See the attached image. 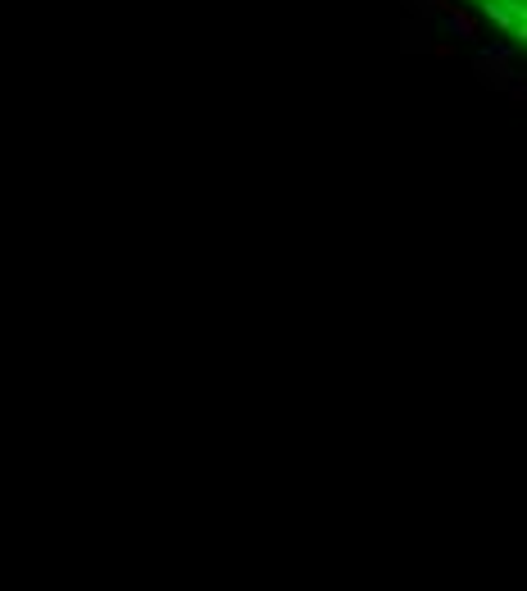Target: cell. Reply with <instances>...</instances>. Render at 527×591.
<instances>
[{
  "label": "cell",
  "instance_id": "obj_1",
  "mask_svg": "<svg viewBox=\"0 0 527 591\" xmlns=\"http://www.w3.org/2000/svg\"><path fill=\"white\" fill-rule=\"evenodd\" d=\"M446 23H450V32H459V36H473L477 32L473 14H464V9H446Z\"/></svg>",
  "mask_w": 527,
  "mask_h": 591
}]
</instances>
